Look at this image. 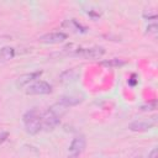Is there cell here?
Returning <instances> with one entry per match:
<instances>
[{
	"mask_svg": "<svg viewBox=\"0 0 158 158\" xmlns=\"http://www.w3.org/2000/svg\"><path fill=\"white\" fill-rule=\"evenodd\" d=\"M23 125H25V130L27 133L30 135H36L42 130V122H41V114L38 112V110L32 109L30 111H27L23 117H22Z\"/></svg>",
	"mask_w": 158,
	"mask_h": 158,
	"instance_id": "1",
	"label": "cell"
},
{
	"mask_svg": "<svg viewBox=\"0 0 158 158\" xmlns=\"http://www.w3.org/2000/svg\"><path fill=\"white\" fill-rule=\"evenodd\" d=\"M67 48H69V46ZM67 52L69 56H77V57H81L85 59H99L105 54V48L101 46H95V47H90V48L75 47L74 49L69 48V51H67Z\"/></svg>",
	"mask_w": 158,
	"mask_h": 158,
	"instance_id": "2",
	"label": "cell"
},
{
	"mask_svg": "<svg viewBox=\"0 0 158 158\" xmlns=\"http://www.w3.org/2000/svg\"><path fill=\"white\" fill-rule=\"evenodd\" d=\"M41 122H42V130L52 131V130H54L59 125L60 117L49 107L46 112L41 114Z\"/></svg>",
	"mask_w": 158,
	"mask_h": 158,
	"instance_id": "3",
	"label": "cell"
},
{
	"mask_svg": "<svg viewBox=\"0 0 158 158\" xmlns=\"http://www.w3.org/2000/svg\"><path fill=\"white\" fill-rule=\"evenodd\" d=\"M52 93V86L44 80H36L35 83L30 84L26 89L27 95H47Z\"/></svg>",
	"mask_w": 158,
	"mask_h": 158,
	"instance_id": "4",
	"label": "cell"
},
{
	"mask_svg": "<svg viewBox=\"0 0 158 158\" xmlns=\"http://www.w3.org/2000/svg\"><path fill=\"white\" fill-rule=\"evenodd\" d=\"M157 125V117H151L148 120H138L133 121L128 125V130L132 132H144L151 130Z\"/></svg>",
	"mask_w": 158,
	"mask_h": 158,
	"instance_id": "5",
	"label": "cell"
},
{
	"mask_svg": "<svg viewBox=\"0 0 158 158\" xmlns=\"http://www.w3.org/2000/svg\"><path fill=\"white\" fill-rule=\"evenodd\" d=\"M67 35L63 32H51V33H46L43 36H41L38 38V41L41 43H47V44H58L62 43L67 40Z\"/></svg>",
	"mask_w": 158,
	"mask_h": 158,
	"instance_id": "6",
	"label": "cell"
},
{
	"mask_svg": "<svg viewBox=\"0 0 158 158\" xmlns=\"http://www.w3.org/2000/svg\"><path fill=\"white\" fill-rule=\"evenodd\" d=\"M41 75H42V70H37V72L22 74V75H20V77L17 78V80H16V86H17V88H22V86L30 84L31 81H35V80L38 79Z\"/></svg>",
	"mask_w": 158,
	"mask_h": 158,
	"instance_id": "7",
	"label": "cell"
},
{
	"mask_svg": "<svg viewBox=\"0 0 158 158\" xmlns=\"http://www.w3.org/2000/svg\"><path fill=\"white\" fill-rule=\"evenodd\" d=\"M86 147V138L83 136V135H79V136H75L69 146V151L72 153H78L80 154L81 152H84Z\"/></svg>",
	"mask_w": 158,
	"mask_h": 158,
	"instance_id": "8",
	"label": "cell"
},
{
	"mask_svg": "<svg viewBox=\"0 0 158 158\" xmlns=\"http://www.w3.org/2000/svg\"><path fill=\"white\" fill-rule=\"evenodd\" d=\"M79 77H80V72L78 70V68H72V69L63 72L59 79L62 83H73V81H77Z\"/></svg>",
	"mask_w": 158,
	"mask_h": 158,
	"instance_id": "9",
	"label": "cell"
},
{
	"mask_svg": "<svg viewBox=\"0 0 158 158\" xmlns=\"http://www.w3.org/2000/svg\"><path fill=\"white\" fill-rule=\"evenodd\" d=\"M81 101H83V99L79 95H64L59 99L58 102L68 109V107H72V106H75V105L80 104Z\"/></svg>",
	"mask_w": 158,
	"mask_h": 158,
	"instance_id": "10",
	"label": "cell"
},
{
	"mask_svg": "<svg viewBox=\"0 0 158 158\" xmlns=\"http://www.w3.org/2000/svg\"><path fill=\"white\" fill-rule=\"evenodd\" d=\"M63 26H68V28H70V30H73V31H75V32H80V33H85L86 31H88V28L85 27V26H83V25H80L77 20H74V19H72V20H65L64 22H63Z\"/></svg>",
	"mask_w": 158,
	"mask_h": 158,
	"instance_id": "11",
	"label": "cell"
},
{
	"mask_svg": "<svg viewBox=\"0 0 158 158\" xmlns=\"http://www.w3.org/2000/svg\"><path fill=\"white\" fill-rule=\"evenodd\" d=\"M15 57V49L10 46L0 48V62H7Z\"/></svg>",
	"mask_w": 158,
	"mask_h": 158,
	"instance_id": "12",
	"label": "cell"
},
{
	"mask_svg": "<svg viewBox=\"0 0 158 158\" xmlns=\"http://www.w3.org/2000/svg\"><path fill=\"white\" fill-rule=\"evenodd\" d=\"M125 64H126V60L120 59V58H112V59H107V60L100 62V65L107 67V68H117V67H122Z\"/></svg>",
	"mask_w": 158,
	"mask_h": 158,
	"instance_id": "13",
	"label": "cell"
},
{
	"mask_svg": "<svg viewBox=\"0 0 158 158\" xmlns=\"http://www.w3.org/2000/svg\"><path fill=\"white\" fill-rule=\"evenodd\" d=\"M143 17H144V19H148V20H154V19H157V12H156L154 10H148V11H144Z\"/></svg>",
	"mask_w": 158,
	"mask_h": 158,
	"instance_id": "14",
	"label": "cell"
},
{
	"mask_svg": "<svg viewBox=\"0 0 158 158\" xmlns=\"http://www.w3.org/2000/svg\"><path fill=\"white\" fill-rule=\"evenodd\" d=\"M157 31H158L157 23H152V25H148V26H147V33H148V35H156Z\"/></svg>",
	"mask_w": 158,
	"mask_h": 158,
	"instance_id": "15",
	"label": "cell"
},
{
	"mask_svg": "<svg viewBox=\"0 0 158 158\" xmlns=\"http://www.w3.org/2000/svg\"><path fill=\"white\" fill-rule=\"evenodd\" d=\"M7 138H9V132H6V131H0V144H2Z\"/></svg>",
	"mask_w": 158,
	"mask_h": 158,
	"instance_id": "16",
	"label": "cell"
},
{
	"mask_svg": "<svg viewBox=\"0 0 158 158\" xmlns=\"http://www.w3.org/2000/svg\"><path fill=\"white\" fill-rule=\"evenodd\" d=\"M141 109H142V110H146V111H147V110H156V109H157V102L153 101L152 104H148V105H146V106H142Z\"/></svg>",
	"mask_w": 158,
	"mask_h": 158,
	"instance_id": "17",
	"label": "cell"
},
{
	"mask_svg": "<svg viewBox=\"0 0 158 158\" xmlns=\"http://www.w3.org/2000/svg\"><path fill=\"white\" fill-rule=\"evenodd\" d=\"M137 81H138V80H137V75H136V74H132V75L130 77V79H128V84L132 85V86H135V85L137 84Z\"/></svg>",
	"mask_w": 158,
	"mask_h": 158,
	"instance_id": "18",
	"label": "cell"
},
{
	"mask_svg": "<svg viewBox=\"0 0 158 158\" xmlns=\"http://www.w3.org/2000/svg\"><path fill=\"white\" fill-rule=\"evenodd\" d=\"M147 158H158V153H157V148L156 147L148 153V157Z\"/></svg>",
	"mask_w": 158,
	"mask_h": 158,
	"instance_id": "19",
	"label": "cell"
},
{
	"mask_svg": "<svg viewBox=\"0 0 158 158\" xmlns=\"http://www.w3.org/2000/svg\"><path fill=\"white\" fill-rule=\"evenodd\" d=\"M79 156H80V154H78V153H72V154L68 156L67 158H79Z\"/></svg>",
	"mask_w": 158,
	"mask_h": 158,
	"instance_id": "20",
	"label": "cell"
}]
</instances>
